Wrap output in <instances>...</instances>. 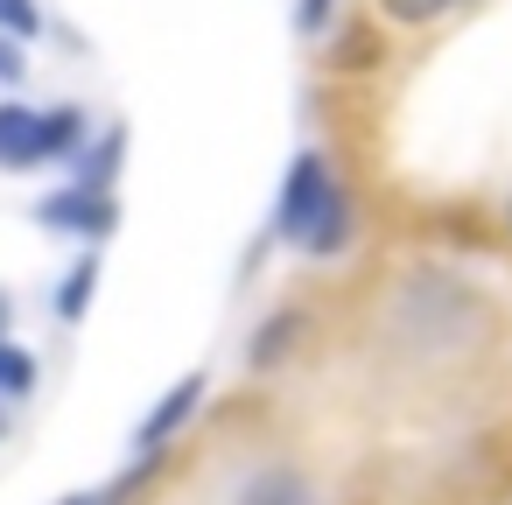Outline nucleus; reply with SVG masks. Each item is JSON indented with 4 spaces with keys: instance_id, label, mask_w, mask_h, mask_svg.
Returning a JSON list of instances; mask_svg holds the SVG:
<instances>
[{
    "instance_id": "obj_12",
    "label": "nucleus",
    "mask_w": 512,
    "mask_h": 505,
    "mask_svg": "<svg viewBox=\"0 0 512 505\" xmlns=\"http://www.w3.org/2000/svg\"><path fill=\"white\" fill-rule=\"evenodd\" d=\"M141 470H155V463H141V456H134V470H127L120 484H99V491H71V498H57V505H120V498H127V491L141 484Z\"/></svg>"
},
{
    "instance_id": "obj_3",
    "label": "nucleus",
    "mask_w": 512,
    "mask_h": 505,
    "mask_svg": "<svg viewBox=\"0 0 512 505\" xmlns=\"http://www.w3.org/2000/svg\"><path fill=\"white\" fill-rule=\"evenodd\" d=\"M85 155V106H22L0 99V169H50Z\"/></svg>"
},
{
    "instance_id": "obj_17",
    "label": "nucleus",
    "mask_w": 512,
    "mask_h": 505,
    "mask_svg": "<svg viewBox=\"0 0 512 505\" xmlns=\"http://www.w3.org/2000/svg\"><path fill=\"white\" fill-rule=\"evenodd\" d=\"M0 435H8V400H0Z\"/></svg>"
},
{
    "instance_id": "obj_19",
    "label": "nucleus",
    "mask_w": 512,
    "mask_h": 505,
    "mask_svg": "<svg viewBox=\"0 0 512 505\" xmlns=\"http://www.w3.org/2000/svg\"><path fill=\"white\" fill-rule=\"evenodd\" d=\"M505 225H512V197H505Z\"/></svg>"
},
{
    "instance_id": "obj_9",
    "label": "nucleus",
    "mask_w": 512,
    "mask_h": 505,
    "mask_svg": "<svg viewBox=\"0 0 512 505\" xmlns=\"http://www.w3.org/2000/svg\"><path fill=\"white\" fill-rule=\"evenodd\" d=\"M99 281H106V267H99V253H85V260L64 274V288H57V316H64V323H85V309H92Z\"/></svg>"
},
{
    "instance_id": "obj_2",
    "label": "nucleus",
    "mask_w": 512,
    "mask_h": 505,
    "mask_svg": "<svg viewBox=\"0 0 512 505\" xmlns=\"http://www.w3.org/2000/svg\"><path fill=\"white\" fill-rule=\"evenodd\" d=\"M477 323H484V302L449 274H414L393 302V330L421 351H463L477 337Z\"/></svg>"
},
{
    "instance_id": "obj_5",
    "label": "nucleus",
    "mask_w": 512,
    "mask_h": 505,
    "mask_svg": "<svg viewBox=\"0 0 512 505\" xmlns=\"http://www.w3.org/2000/svg\"><path fill=\"white\" fill-rule=\"evenodd\" d=\"M36 225H50V232H78V239H106V232L120 225V204L99 197V190L64 183V190H50V197L36 204Z\"/></svg>"
},
{
    "instance_id": "obj_8",
    "label": "nucleus",
    "mask_w": 512,
    "mask_h": 505,
    "mask_svg": "<svg viewBox=\"0 0 512 505\" xmlns=\"http://www.w3.org/2000/svg\"><path fill=\"white\" fill-rule=\"evenodd\" d=\"M120 155H127V127H106V141L99 148H85L78 155V190H99V197H113V176H120Z\"/></svg>"
},
{
    "instance_id": "obj_6",
    "label": "nucleus",
    "mask_w": 512,
    "mask_h": 505,
    "mask_svg": "<svg viewBox=\"0 0 512 505\" xmlns=\"http://www.w3.org/2000/svg\"><path fill=\"white\" fill-rule=\"evenodd\" d=\"M232 505H316V484L295 463H253L232 491Z\"/></svg>"
},
{
    "instance_id": "obj_4",
    "label": "nucleus",
    "mask_w": 512,
    "mask_h": 505,
    "mask_svg": "<svg viewBox=\"0 0 512 505\" xmlns=\"http://www.w3.org/2000/svg\"><path fill=\"white\" fill-rule=\"evenodd\" d=\"M204 386H211V372H183V379L141 414V428H134V456H141V463H162V449H169V442L190 428V414L204 407Z\"/></svg>"
},
{
    "instance_id": "obj_7",
    "label": "nucleus",
    "mask_w": 512,
    "mask_h": 505,
    "mask_svg": "<svg viewBox=\"0 0 512 505\" xmlns=\"http://www.w3.org/2000/svg\"><path fill=\"white\" fill-rule=\"evenodd\" d=\"M302 330H309V316H302V309H274V316L253 330V344H246V365H253V372L281 365V358L295 351V337H302Z\"/></svg>"
},
{
    "instance_id": "obj_16",
    "label": "nucleus",
    "mask_w": 512,
    "mask_h": 505,
    "mask_svg": "<svg viewBox=\"0 0 512 505\" xmlns=\"http://www.w3.org/2000/svg\"><path fill=\"white\" fill-rule=\"evenodd\" d=\"M0 337H8V295H0Z\"/></svg>"
},
{
    "instance_id": "obj_15",
    "label": "nucleus",
    "mask_w": 512,
    "mask_h": 505,
    "mask_svg": "<svg viewBox=\"0 0 512 505\" xmlns=\"http://www.w3.org/2000/svg\"><path fill=\"white\" fill-rule=\"evenodd\" d=\"M29 43H8V36H0V85H22L29 78V57H22Z\"/></svg>"
},
{
    "instance_id": "obj_1",
    "label": "nucleus",
    "mask_w": 512,
    "mask_h": 505,
    "mask_svg": "<svg viewBox=\"0 0 512 505\" xmlns=\"http://www.w3.org/2000/svg\"><path fill=\"white\" fill-rule=\"evenodd\" d=\"M267 232H274L281 246L309 253V260H337V253L351 246L358 211H351L337 169H330L316 148H302V155L288 162V183H281V197H274V225H267Z\"/></svg>"
},
{
    "instance_id": "obj_10",
    "label": "nucleus",
    "mask_w": 512,
    "mask_h": 505,
    "mask_svg": "<svg viewBox=\"0 0 512 505\" xmlns=\"http://www.w3.org/2000/svg\"><path fill=\"white\" fill-rule=\"evenodd\" d=\"M29 393H36V358L0 337V400H29Z\"/></svg>"
},
{
    "instance_id": "obj_14",
    "label": "nucleus",
    "mask_w": 512,
    "mask_h": 505,
    "mask_svg": "<svg viewBox=\"0 0 512 505\" xmlns=\"http://www.w3.org/2000/svg\"><path fill=\"white\" fill-rule=\"evenodd\" d=\"M337 22V0H295V36H323Z\"/></svg>"
},
{
    "instance_id": "obj_13",
    "label": "nucleus",
    "mask_w": 512,
    "mask_h": 505,
    "mask_svg": "<svg viewBox=\"0 0 512 505\" xmlns=\"http://www.w3.org/2000/svg\"><path fill=\"white\" fill-rule=\"evenodd\" d=\"M379 15H386V22H400V29H421V22H435V15H442V0H379Z\"/></svg>"
},
{
    "instance_id": "obj_11",
    "label": "nucleus",
    "mask_w": 512,
    "mask_h": 505,
    "mask_svg": "<svg viewBox=\"0 0 512 505\" xmlns=\"http://www.w3.org/2000/svg\"><path fill=\"white\" fill-rule=\"evenodd\" d=\"M0 36H8V43H36L43 36V8H36V0H0Z\"/></svg>"
},
{
    "instance_id": "obj_18",
    "label": "nucleus",
    "mask_w": 512,
    "mask_h": 505,
    "mask_svg": "<svg viewBox=\"0 0 512 505\" xmlns=\"http://www.w3.org/2000/svg\"><path fill=\"white\" fill-rule=\"evenodd\" d=\"M442 8H470V0H442Z\"/></svg>"
}]
</instances>
